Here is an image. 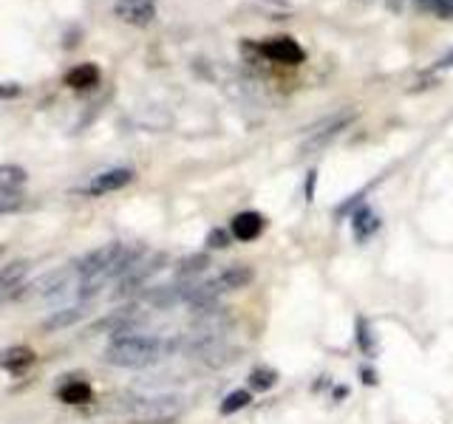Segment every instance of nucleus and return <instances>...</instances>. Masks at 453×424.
I'll return each instance as SVG.
<instances>
[{
	"instance_id": "nucleus-6",
	"label": "nucleus",
	"mask_w": 453,
	"mask_h": 424,
	"mask_svg": "<svg viewBox=\"0 0 453 424\" xmlns=\"http://www.w3.org/2000/svg\"><path fill=\"white\" fill-rule=\"evenodd\" d=\"M261 54L266 57V60L287 63V65H297V63L306 60V51L297 46L292 37H269L261 46Z\"/></svg>"
},
{
	"instance_id": "nucleus-4",
	"label": "nucleus",
	"mask_w": 453,
	"mask_h": 424,
	"mask_svg": "<svg viewBox=\"0 0 453 424\" xmlns=\"http://www.w3.org/2000/svg\"><path fill=\"white\" fill-rule=\"evenodd\" d=\"M134 181V170L131 167H113V170H103L96 173L88 184H85V195H108V193H117L122 187Z\"/></svg>"
},
{
	"instance_id": "nucleus-5",
	"label": "nucleus",
	"mask_w": 453,
	"mask_h": 424,
	"mask_svg": "<svg viewBox=\"0 0 453 424\" xmlns=\"http://www.w3.org/2000/svg\"><path fill=\"white\" fill-rule=\"evenodd\" d=\"M113 18L127 23V26H150L156 18V4L153 0H117L113 4Z\"/></svg>"
},
{
	"instance_id": "nucleus-16",
	"label": "nucleus",
	"mask_w": 453,
	"mask_h": 424,
	"mask_svg": "<svg viewBox=\"0 0 453 424\" xmlns=\"http://www.w3.org/2000/svg\"><path fill=\"white\" fill-rule=\"evenodd\" d=\"M250 390H233L230 396H224V402H221V413L224 416H230V413H238V410H244L250 405Z\"/></svg>"
},
{
	"instance_id": "nucleus-8",
	"label": "nucleus",
	"mask_w": 453,
	"mask_h": 424,
	"mask_svg": "<svg viewBox=\"0 0 453 424\" xmlns=\"http://www.w3.org/2000/svg\"><path fill=\"white\" fill-rule=\"evenodd\" d=\"M85 314H88V311H85L82 303L57 308V311H51L46 320H42V331H65V329H71V325H77Z\"/></svg>"
},
{
	"instance_id": "nucleus-1",
	"label": "nucleus",
	"mask_w": 453,
	"mask_h": 424,
	"mask_svg": "<svg viewBox=\"0 0 453 424\" xmlns=\"http://www.w3.org/2000/svg\"><path fill=\"white\" fill-rule=\"evenodd\" d=\"M176 343L170 339H159L150 334H122L113 337L111 345L105 348V362L113 367H150L159 360H165Z\"/></svg>"
},
{
	"instance_id": "nucleus-17",
	"label": "nucleus",
	"mask_w": 453,
	"mask_h": 424,
	"mask_svg": "<svg viewBox=\"0 0 453 424\" xmlns=\"http://www.w3.org/2000/svg\"><path fill=\"white\" fill-rule=\"evenodd\" d=\"M419 9L436 14L442 20H453V0H417Z\"/></svg>"
},
{
	"instance_id": "nucleus-3",
	"label": "nucleus",
	"mask_w": 453,
	"mask_h": 424,
	"mask_svg": "<svg viewBox=\"0 0 453 424\" xmlns=\"http://www.w3.org/2000/svg\"><path fill=\"white\" fill-rule=\"evenodd\" d=\"M127 410L139 421H167L179 413V402L173 396H142L127 405Z\"/></svg>"
},
{
	"instance_id": "nucleus-14",
	"label": "nucleus",
	"mask_w": 453,
	"mask_h": 424,
	"mask_svg": "<svg viewBox=\"0 0 453 424\" xmlns=\"http://www.w3.org/2000/svg\"><path fill=\"white\" fill-rule=\"evenodd\" d=\"M20 181H26V170L14 164H0V195L14 193Z\"/></svg>"
},
{
	"instance_id": "nucleus-13",
	"label": "nucleus",
	"mask_w": 453,
	"mask_h": 424,
	"mask_svg": "<svg viewBox=\"0 0 453 424\" xmlns=\"http://www.w3.org/2000/svg\"><path fill=\"white\" fill-rule=\"evenodd\" d=\"M60 399L68 405H85L94 399V390L85 382H68V385L60 388Z\"/></svg>"
},
{
	"instance_id": "nucleus-2",
	"label": "nucleus",
	"mask_w": 453,
	"mask_h": 424,
	"mask_svg": "<svg viewBox=\"0 0 453 424\" xmlns=\"http://www.w3.org/2000/svg\"><path fill=\"white\" fill-rule=\"evenodd\" d=\"M77 277V269L68 266V269H51L42 277L32 280L28 286H20L18 297H57V294H65L71 289V280Z\"/></svg>"
},
{
	"instance_id": "nucleus-9",
	"label": "nucleus",
	"mask_w": 453,
	"mask_h": 424,
	"mask_svg": "<svg viewBox=\"0 0 453 424\" xmlns=\"http://www.w3.org/2000/svg\"><path fill=\"white\" fill-rule=\"evenodd\" d=\"M252 269L244 266V263H238V266H230L224 275L216 277V283H212V289L216 292H235V289H244L247 283H252Z\"/></svg>"
},
{
	"instance_id": "nucleus-21",
	"label": "nucleus",
	"mask_w": 453,
	"mask_h": 424,
	"mask_svg": "<svg viewBox=\"0 0 453 424\" xmlns=\"http://www.w3.org/2000/svg\"><path fill=\"white\" fill-rule=\"evenodd\" d=\"M453 65V51L450 54H445V57H439V60L434 63V68L431 71H442V68H450Z\"/></svg>"
},
{
	"instance_id": "nucleus-15",
	"label": "nucleus",
	"mask_w": 453,
	"mask_h": 424,
	"mask_svg": "<svg viewBox=\"0 0 453 424\" xmlns=\"http://www.w3.org/2000/svg\"><path fill=\"white\" fill-rule=\"evenodd\" d=\"M275 382H278V374L273 371V367H255V371L250 374L252 390H269V388H275Z\"/></svg>"
},
{
	"instance_id": "nucleus-7",
	"label": "nucleus",
	"mask_w": 453,
	"mask_h": 424,
	"mask_svg": "<svg viewBox=\"0 0 453 424\" xmlns=\"http://www.w3.org/2000/svg\"><path fill=\"white\" fill-rule=\"evenodd\" d=\"M264 216L261 212H255V209H244V212H238V216L230 221V232L235 240H255L261 232H264Z\"/></svg>"
},
{
	"instance_id": "nucleus-23",
	"label": "nucleus",
	"mask_w": 453,
	"mask_h": 424,
	"mask_svg": "<svg viewBox=\"0 0 453 424\" xmlns=\"http://www.w3.org/2000/svg\"><path fill=\"white\" fill-rule=\"evenodd\" d=\"M363 382H365V385H374L377 379H374V374H372V371H363Z\"/></svg>"
},
{
	"instance_id": "nucleus-10",
	"label": "nucleus",
	"mask_w": 453,
	"mask_h": 424,
	"mask_svg": "<svg viewBox=\"0 0 453 424\" xmlns=\"http://www.w3.org/2000/svg\"><path fill=\"white\" fill-rule=\"evenodd\" d=\"M65 85H71L74 91H91L99 85V68L94 63H82L77 68H71L65 74Z\"/></svg>"
},
{
	"instance_id": "nucleus-20",
	"label": "nucleus",
	"mask_w": 453,
	"mask_h": 424,
	"mask_svg": "<svg viewBox=\"0 0 453 424\" xmlns=\"http://www.w3.org/2000/svg\"><path fill=\"white\" fill-rule=\"evenodd\" d=\"M230 235H233V232H230ZM230 235H226L224 230H216V232H212V235L207 238V244H210V246H216V249H221V246L230 244Z\"/></svg>"
},
{
	"instance_id": "nucleus-11",
	"label": "nucleus",
	"mask_w": 453,
	"mask_h": 424,
	"mask_svg": "<svg viewBox=\"0 0 453 424\" xmlns=\"http://www.w3.org/2000/svg\"><path fill=\"white\" fill-rule=\"evenodd\" d=\"M377 226H380V221H377V216L368 207H363V209H357L354 212V218H351V232H354V238L357 240H368L374 232H377Z\"/></svg>"
},
{
	"instance_id": "nucleus-12",
	"label": "nucleus",
	"mask_w": 453,
	"mask_h": 424,
	"mask_svg": "<svg viewBox=\"0 0 453 424\" xmlns=\"http://www.w3.org/2000/svg\"><path fill=\"white\" fill-rule=\"evenodd\" d=\"M32 362H35L32 348H9L0 353V367H6V371H23Z\"/></svg>"
},
{
	"instance_id": "nucleus-19",
	"label": "nucleus",
	"mask_w": 453,
	"mask_h": 424,
	"mask_svg": "<svg viewBox=\"0 0 453 424\" xmlns=\"http://www.w3.org/2000/svg\"><path fill=\"white\" fill-rule=\"evenodd\" d=\"M207 263H210V261L204 258V254H196V258H190V261H184V263H181L179 272H181V275H196V272H204Z\"/></svg>"
},
{
	"instance_id": "nucleus-18",
	"label": "nucleus",
	"mask_w": 453,
	"mask_h": 424,
	"mask_svg": "<svg viewBox=\"0 0 453 424\" xmlns=\"http://www.w3.org/2000/svg\"><path fill=\"white\" fill-rule=\"evenodd\" d=\"M357 339H360V348H363V353H374L377 343H374V337H372V325H368L363 317L357 320Z\"/></svg>"
},
{
	"instance_id": "nucleus-22",
	"label": "nucleus",
	"mask_w": 453,
	"mask_h": 424,
	"mask_svg": "<svg viewBox=\"0 0 453 424\" xmlns=\"http://www.w3.org/2000/svg\"><path fill=\"white\" fill-rule=\"evenodd\" d=\"M386 6H388L391 11H403V6H405V0H386Z\"/></svg>"
}]
</instances>
